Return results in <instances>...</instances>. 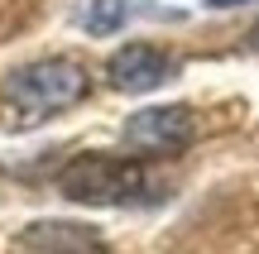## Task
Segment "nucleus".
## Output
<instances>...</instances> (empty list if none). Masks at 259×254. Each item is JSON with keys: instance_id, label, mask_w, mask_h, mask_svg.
Here are the masks:
<instances>
[{"instance_id": "1", "label": "nucleus", "mask_w": 259, "mask_h": 254, "mask_svg": "<svg viewBox=\"0 0 259 254\" xmlns=\"http://www.w3.org/2000/svg\"><path fill=\"white\" fill-rule=\"evenodd\" d=\"M58 192L77 207H149L168 197V182L135 154H77L58 173Z\"/></svg>"}, {"instance_id": "2", "label": "nucleus", "mask_w": 259, "mask_h": 254, "mask_svg": "<svg viewBox=\"0 0 259 254\" xmlns=\"http://www.w3.org/2000/svg\"><path fill=\"white\" fill-rule=\"evenodd\" d=\"M87 91H92V77L77 58H38L0 82V101L15 125H44L72 111L77 101H87Z\"/></svg>"}, {"instance_id": "3", "label": "nucleus", "mask_w": 259, "mask_h": 254, "mask_svg": "<svg viewBox=\"0 0 259 254\" xmlns=\"http://www.w3.org/2000/svg\"><path fill=\"white\" fill-rule=\"evenodd\" d=\"M197 139V115L187 106H144L125 120V144L139 159H178Z\"/></svg>"}, {"instance_id": "4", "label": "nucleus", "mask_w": 259, "mask_h": 254, "mask_svg": "<svg viewBox=\"0 0 259 254\" xmlns=\"http://www.w3.org/2000/svg\"><path fill=\"white\" fill-rule=\"evenodd\" d=\"M106 77H111L115 91L125 96H144L154 86H168L178 77V58L158 43H120L106 63Z\"/></svg>"}, {"instance_id": "5", "label": "nucleus", "mask_w": 259, "mask_h": 254, "mask_svg": "<svg viewBox=\"0 0 259 254\" xmlns=\"http://www.w3.org/2000/svg\"><path fill=\"white\" fill-rule=\"evenodd\" d=\"M15 249L19 254H111V245H106L92 226H82V221H58V216L29 221V226L19 230Z\"/></svg>"}, {"instance_id": "6", "label": "nucleus", "mask_w": 259, "mask_h": 254, "mask_svg": "<svg viewBox=\"0 0 259 254\" xmlns=\"http://www.w3.org/2000/svg\"><path fill=\"white\" fill-rule=\"evenodd\" d=\"M130 0H72V24L82 34H115L130 19Z\"/></svg>"}, {"instance_id": "7", "label": "nucleus", "mask_w": 259, "mask_h": 254, "mask_svg": "<svg viewBox=\"0 0 259 254\" xmlns=\"http://www.w3.org/2000/svg\"><path fill=\"white\" fill-rule=\"evenodd\" d=\"M206 5H216V10H226V5H254V0H206Z\"/></svg>"}]
</instances>
